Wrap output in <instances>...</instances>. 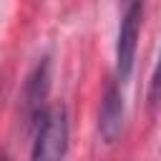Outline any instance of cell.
Instances as JSON below:
<instances>
[{
    "mask_svg": "<svg viewBox=\"0 0 161 161\" xmlns=\"http://www.w3.org/2000/svg\"><path fill=\"white\" fill-rule=\"evenodd\" d=\"M68 111L63 103L48 106L35 121L30 161H63L68 153Z\"/></svg>",
    "mask_w": 161,
    "mask_h": 161,
    "instance_id": "obj_1",
    "label": "cell"
},
{
    "mask_svg": "<svg viewBox=\"0 0 161 161\" xmlns=\"http://www.w3.org/2000/svg\"><path fill=\"white\" fill-rule=\"evenodd\" d=\"M143 23V0H123L121 20H118V35H116V80L123 86L133 73L138 35Z\"/></svg>",
    "mask_w": 161,
    "mask_h": 161,
    "instance_id": "obj_2",
    "label": "cell"
},
{
    "mask_svg": "<svg viewBox=\"0 0 161 161\" xmlns=\"http://www.w3.org/2000/svg\"><path fill=\"white\" fill-rule=\"evenodd\" d=\"M126 126V103L121 93V83L111 78L106 83L103 98H101V111H98V133L106 143H116L123 133Z\"/></svg>",
    "mask_w": 161,
    "mask_h": 161,
    "instance_id": "obj_3",
    "label": "cell"
},
{
    "mask_svg": "<svg viewBox=\"0 0 161 161\" xmlns=\"http://www.w3.org/2000/svg\"><path fill=\"white\" fill-rule=\"evenodd\" d=\"M48 91H50V58H40V63L28 75V80L23 86V96H20L23 116H25L28 123L35 126V121L40 118V113L48 108V103H45Z\"/></svg>",
    "mask_w": 161,
    "mask_h": 161,
    "instance_id": "obj_4",
    "label": "cell"
},
{
    "mask_svg": "<svg viewBox=\"0 0 161 161\" xmlns=\"http://www.w3.org/2000/svg\"><path fill=\"white\" fill-rule=\"evenodd\" d=\"M148 106L151 108H156L158 103H161V55H158V63H156V68H153V73H151V80H148Z\"/></svg>",
    "mask_w": 161,
    "mask_h": 161,
    "instance_id": "obj_5",
    "label": "cell"
},
{
    "mask_svg": "<svg viewBox=\"0 0 161 161\" xmlns=\"http://www.w3.org/2000/svg\"><path fill=\"white\" fill-rule=\"evenodd\" d=\"M0 161H8V156H5V153H3V151H0Z\"/></svg>",
    "mask_w": 161,
    "mask_h": 161,
    "instance_id": "obj_6",
    "label": "cell"
}]
</instances>
